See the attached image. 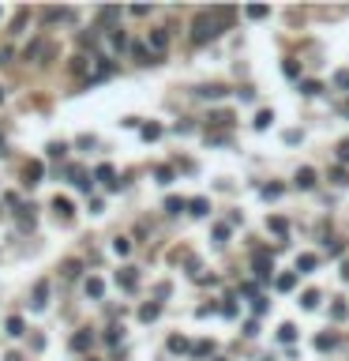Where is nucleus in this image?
<instances>
[{
	"instance_id": "f257e3e1",
	"label": "nucleus",
	"mask_w": 349,
	"mask_h": 361,
	"mask_svg": "<svg viewBox=\"0 0 349 361\" xmlns=\"http://www.w3.org/2000/svg\"><path fill=\"white\" fill-rule=\"evenodd\" d=\"M225 23H229V12H225V8H214V12L196 15V23H192V42L203 45V42H210V38H218Z\"/></svg>"
},
{
	"instance_id": "f03ea898",
	"label": "nucleus",
	"mask_w": 349,
	"mask_h": 361,
	"mask_svg": "<svg viewBox=\"0 0 349 361\" xmlns=\"http://www.w3.org/2000/svg\"><path fill=\"white\" fill-rule=\"evenodd\" d=\"M147 45H150V53H166V45H169V30H150Z\"/></svg>"
},
{
	"instance_id": "7ed1b4c3",
	"label": "nucleus",
	"mask_w": 349,
	"mask_h": 361,
	"mask_svg": "<svg viewBox=\"0 0 349 361\" xmlns=\"http://www.w3.org/2000/svg\"><path fill=\"white\" fill-rule=\"evenodd\" d=\"M42 173H45L42 162H27V170H23V185H38V181H42Z\"/></svg>"
},
{
	"instance_id": "20e7f679",
	"label": "nucleus",
	"mask_w": 349,
	"mask_h": 361,
	"mask_svg": "<svg viewBox=\"0 0 349 361\" xmlns=\"http://www.w3.org/2000/svg\"><path fill=\"white\" fill-rule=\"evenodd\" d=\"M94 177H98L105 188H120V181H116V173H113V166H98V170H94Z\"/></svg>"
},
{
	"instance_id": "39448f33",
	"label": "nucleus",
	"mask_w": 349,
	"mask_h": 361,
	"mask_svg": "<svg viewBox=\"0 0 349 361\" xmlns=\"http://www.w3.org/2000/svg\"><path fill=\"white\" fill-rule=\"evenodd\" d=\"M45 297H49V282H45V278H42V282H38V286H34V301H30V305H34V309H38V312H42L45 305H49V301H45Z\"/></svg>"
},
{
	"instance_id": "423d86ee",
	"label": "nucleus",
	"mask_w": 349,
	"mask_h": 361,
	"mask_svg": "<svg viewBox=\"0 0 349 361\" xmlns=\"http://www.w3.org/2000/svg\"><path fill=\"white\" fill-rule=\"evenodd\" d=\"M90 343H94V335L86 331V327H83V331H75V335H71V350H90Z\"/></svg>"
},
{
	"instance_id": "0eeeda50",
	"label": "nucleus",
	"mask_w": 349,
	"mask_h": 361,
	"mask_svg": "<svg viewBox=\"0 0 349 361\" xmlns=\"http://www.w3.org/2000/svg\"><path fill=\"white\" fill-rule=\"evenodd\" d=\"M53 211H56L60 218H71V215H75V207H71L68 196H56V200H53Z\"/></svg>"
},
{
	"instance_id": "6e6552de",
	"label": "nucleus",
	"mask_w": 349,
	"mask_h": 361,
	"mask_svg": "<svg viewBox=\"0 0 349 361\" xmlns=\"http://www.w3.org/2000/svg\"><path fill=\"white\" fill-rule=\"evenodd\" d=\"M116 282H120L124 290H135V282H139V275H135V267H124V271L116 275Z\"/></svg>"
},
{
	"instance_id": "1a4fd4ad",
	"label": "nucleus",
	"mask_w": 349,
	"mask_h": 361,
	"mask_svg": "<svg viewBox=\"0 0 349 361\" xmlns=\"http://www.w3.org/2000/svg\"><path fill=\"white\" fill-rule=\"evenodd\" d=\"M158 312H162V305L154 301V305H143L139 309V320H147V324H150V320H158Z\"/></svg>"
},
{
	"instance_id": "9d476101",
	"label": "nucleus",
	"mask_w": 349,
	"mask_h": 361,
	"mask_svg": "<svg viewBox=\"0 0 349 361\" xmlns=\"http://www.w3.org/2000/svg\"><path fill=\"white\" fill-rule=\"evenodd\" d=\"M86 293H90V297H101V293H105V282H101V278H86Z\"/></svg>"
},
{
	"instance_id": "9b49d317",
	"label": "nucleus",
	"mask_w": 349,
	"mask_h": 361,
	"mask_svg": "<svg viewBox=\"0 0 349 361\" xmlns=\"http://www.w3.org/2000/svg\"><path fill=\"white\" fill-rule=\"evenodd\" d=\"M79 267H83L79 260H64V263H60V271H64V278H75V275H79Z\"/></svg>"
},
{
	"instance_id": "f8f14e48",
	"label": "nucleus",
	"mask_w": 349,
	"mask_h": 361,
	"mask_svg": "<svg viewBox=\"0 0 349 361\" xmlns=\"http://www.w3.org/2000/svg\"><path fill=\"white\" fill-rule=\"evenodd\" d=\"M113 252H116V256H128V252H132V241H128V237H116V241H113Z\"/></svg>"
},
{
	"instance_id": "ddd939ff",
	"label": "nucleus",
	"mask_w": 349,
	"mask_h": 361,
	"mask_svg": "<svg viewBox=\"0 0 349 361\" xmlns=\"http://www.w3.org/2000/svg\"><path fill=\"white\" fill-rule=\"evenodd\" d=\"M184 207H188V203H184V200H177V196H169V200H166V211H169V215H181Z\"/></svg>"
},
{
	"instance_id": "4468645a",
	"label": "nucleus",
	"mask_w": 349,
	"mask_h": 361,
	"mask_svg": "<svg viewBox=\"0 0 349 361\" xmlns=\"http://www.w3.org/2000/svg\"><path fill=\"white\" fill-rule=\"evenodd\" d=\"M297 185H300V188H312V185H316V173H312V170H300V173H297Z\"/></svg>"
},
{
	"instance_id": "2eb2a0df",
	"label": "nucleus",
	"mask_w": 349,
	"mask_h": 361,
	"mask_svg": "<svg viewBox=\"0 0 349 361\" xmlns=\"http://www.w3.org/2000/svg\"><path fill=\"white\" fill-rule=\"evenodd\" d=\"M278 339H282V343H293V339H297V327H293V324H282Z\"/></svg>"
},
{
	"instance_id": "dca6fc26",
	"label": "nucleus",
	"mask_w": 349,
	"mask_h": 361,
	"mask_svg": "<svg viewBox=\"0 0 349 361\" xmlns=\"http://www.w3.org/2000/svg\"><path fill=\"white\" fill-rule=\"evenodd\" d=\"M71 12H64V8H49V12H45V23H56V19H68Z\"/></svg>"
},
{
	"instance_id": "f3484780",
	"label": "nucleus",
	"mask_w": 349,
	"mask_h": 361,
	"mask_svg": "<svg viewBox=\"0 0 349 361\" xmlns=\"http://www.w3.org/2000/svg\"><path fill=\"white\" fill-rule=\"evenodd\" d=\"M162 136V124H143V139H158Z\"/></svg>"
},
{
	"instance_id": "a211bd4d",
	"label": "nucleus",
	"mask_w": 349,
	"mask_h": 361,
	"mask_svg": "<svg viewBox=\"0 0 349 361\" xmlns=\"http://www.w3.org/2000/svg\"><path fill=\"white\" fill-rule=\"evenodd\" d=\"M207 207H210L207 200H192V203H188V211H192V215H207Z\"/></svg>"
},
{
	"instance_id": "6ab92c4d",
	"label": "nucleus",
	"mask_w": 349,
	"mask_h": 361,
	"mask_svg": "<svg viewBox=\"0 0 349 361\" xmlns=\"http://www.w3.org/2000/svg\"><path fill=\"white\" fill-rule=\"evenodd\" d=\"M300 305H304V309H316V305H319V293H316V290H308L304 297H300Z\"/></svg>"
},
{
	"instance_id": "aec40b11",
	"label": "nucleus",
	"mask_w": 349,
	"mask_h": 361,
	"mask_svg": "<svg viewBox=\"0 0 349 361\" xmlns=\"http://www.w3.org/2000/svg\"><path fill=\"white\" fill-rule=\"evenodd\" d=\"M334 343H338V335H319V339H316V346H319V350H331Z\"/></svg>"
},
{
	"instance_id": "412c9836",
	"label": "nucleus",
	"mask_w": 349,
	"mask_h": 361,
	"mask_svg": "<svg viewBox=\"0 0 349 361\" xmlns=\"http://www.w3.org/2000/svg\"><path fill=\"white\" fill-rule=\"evenodd\" d=\"M71 181H75V185H79V188H90V181H86V173H83V170H79V166L71 170Z\"/></svg>"
},
{
	"instance_id": "4be33fe9",
	"label": "nucleus",
	"mask_w": 349,
	"mask_h": 361,
	"mask_svg": "<svg viewBox=\"0 0 349 361\" xmlns=\"http://www.w3.org/2000/svg\"><path fill=\"white\" fill-rule=\"evenodd\" d=\"M4 327H8V335H23V320H19V316H12L8 324H4Z\"/></svg>"
},
{
	"instance_id": "5701e85b",
	"label": "nucleus",
	"mask_w": 349,
	"mask_h": 361,
	"mask_svg": "<svg viewBox=\"0 0 349 361\" xmlns=\"http://www.w3.org/2000/svg\"><path fill=\"white\" fill-rule=\"evenodd\" d=\"M297 286V275H282L278 278V290H293Z\"/></svg>"
},
{
	"instance_id": "b1692460",
	"label": "nucleus",
	"mask_w": 349,
	"mask_h": 361,
	"mask_svg": "<svg viewBox=\"0 0 349 361\" xmlns=\"http://www.w3.org/2000/svg\"><path fill=\"white\" fill-rule=\"evenodd\" d=\"M169 350H177V354H181V350H188V343H184L181 335H173V339H169Z\"/></svg>"
},
{
	"instance_id": "393cba45",
	"label": "nucleus",
	"mask_w": 349,
	"mask_h": 361,
	"mask_svg": "<svg viewBox=\"0 0 349 361\" xmlns=\"http://www.w3.org/2000/svg\"><path fill=\"white\" fill-rule=\"evenodd\" d=\"M199 94H203V98H222L225 90H222V87H203V90H199Z\"/></svg>"
},
{
	"instance_id": "a878e982",
	"label": "nucleus",
	"mask_w": 349,
	"mask_h": 361,
	"mask_svg": "<svg viewBox=\"0 0 349 361\" xmlns=\"http://www.w3.org/2000/svg\"><path fill=\"white\" fill-rule=\"evenodd\" d=\"M297 267H300V271H312V267H316V256H300V260H297Z\"/></svg>"
},
{
	"instance_id": "bb28decb",
	"label": "nucleus",
	"mask_w": 349,
	"mask_h": 361,
	"mask_svg": "<svg viewBox=\"0 0 349 361\" xmlns=\"http://www.w3.org/2000/svg\"><path fill=\"white\" fill-rule=\"evenodd\" d=\"M266 124H270V109H263V113L255 117V128H266Z\"/></svg>"
},
{
	"instance_id": "cd10ccee",
	"label": "nucleus",
	"mask_w": 349,
	"mask_h": 361,
	"mask_svg": "<svg viewBox=\"0 0 349 361\" xmlns=\"http://www.w3.org/2000/svg\"><path fill=\"white\" fill-rule=\"evenodd\" d=\"M270 230H274V233H285V230H289V226H285L282 218H270Z\"/></svg>"
},
{
	"instance_id": "c85d7f7f",
	"label": "nucleus",
	"mask_w": 349,
	"mask_h": 361,
	"mask_svg": "<svg viewBox=\"0 0 349 361\" xmlns=\"http://www.w3.org/2000/svg\"><path fill=\"white\" fill-rule=\"evenodd\" d=\"M64 151H68V147H64V143H49V155H53V158H60Z\"/></svg>"
},
{
	"instance_id": "c756f323",
	"label": "nucleus",
	"mask_w": 349,
	"mask_h": 361,
	"mask_svg": "<svg viewBox=\"0 0 349 361\" xmlns=\"http://www.w3.org/2000/svg\"><path fill=\"white\" fill-rule=\"evenodd\" d=\"M158 181H162V185H169V181H173V170H166V166H162V170H158Z\"/></svg>"
},
{
	"instance_id": "7c9ffc66",
	"label": "nucleus",
	"mask_w": 349,
	"mask_h": 361,
	"mask_svg": "<svg viewBox=\"0 0 349 361\" xmlns=\"http://www.w3.org/2000/svg\"><path fill=\"white\" fill-rule=\"evenodd\" d=\"M23 226H34V207H23Z\"/></svg>"
},
{
	"instance_id": "2f4dec72",
	"label": "nucleus",
	"mask_w": 349,
	"mask_h": 361,
	"mask_svg": "<svg viewBox=\"0 0 349 361\" xmlns=\"http://www.w3.org/2000/svg\"><path fill=\"white\" fill-rule=\"evenodd\" d=\"M338 158H349V143H342V147H338Z\"/></svg>"
},
{
	"instance_id": "473e14b6",
	"label": "nucleus",
	"mask_w": 349,
	"mask_h": 361,
	"mask_svg": "<svg viewBox=\"0 0 349 361\" xmlns=\"http://www.w3.org/2000/svg\"><path fill=\"white\" fill-rule=\"evenodd\" d=\"M338 83H342V87H349V72H342V75H338Z\"/></svg>"
},
{
	"instance_id": "72a5a7b5",
	"label": "nucleus",
	"mask_w": 349,
	"mask_h": 361,
	"mask_svg": "<svg viewBox=\"0 0 349 361\" xmlns=\"http://www.w3.org/2000/svg\"><path fill=\"white\" fill-rule=\"evenodd\" d=\"M4 361H23V358H19V354H8V358H4Z\"/></svg>"
},
{
	"instance_id": "f704fd0d",
	"label": "nucleus",
	"mask_w": 349,
	"mask_h": 361,
	"mask_svg": "<svg viewBox=\"0 0 349 361\" xmlns=\"http://www.w3.org/2000/svg\"><path fill=\"white\" fill-rule=\"evenodd\" d=\"M0 102H4V87H0Z\"/></svg>"
},
{
	"instance_id": "c9c22d12",
	"label": "nucleus",
	"mask_w": 349,
	"mask_h": 361,
	"mask_svg": "<svg viewBox=\"0 0 349 361\" xmlns=\"http://www.w3.org/2000/svg\"><path fill=\"white\" fill-rule=\"evenodd\" d=\"M342 275H349V267H346V271H342Z\"/></svg>"
}]
</instances>
